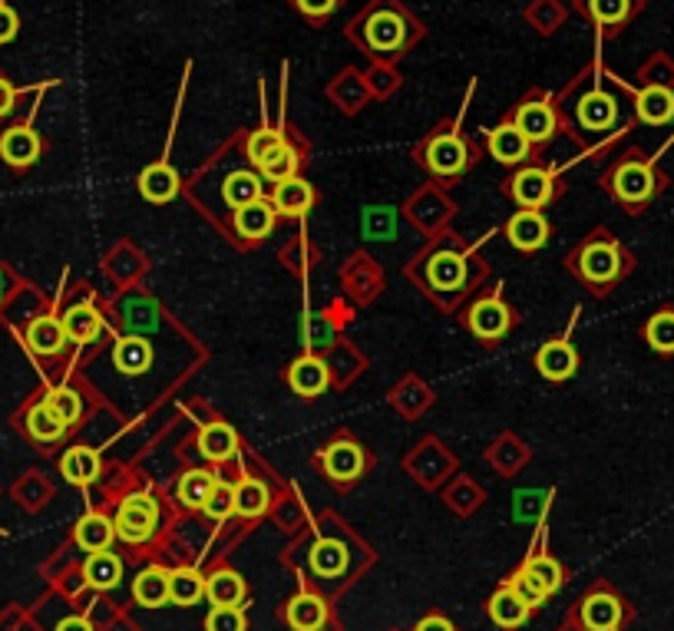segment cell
<instances>
[{"label": "cell", "instance_id": "cell-1", "mask_svg": "<svg viewBox=\"0 0 674 631\" xmlns=\"http://www.w3.org/2000/svg\"><path fill=\"white\" fill-rule=\"evenodd\" d=\"M357 31H361V44L380 57H394L413 44V34L420 37V24H413L394 4H377L374 11H367L357 21Z\"/></svg>", "mask_w": 674, "mask_h": 631}, {"label": "cell", "instance_id": "cell-2", "mask_svg": "<svg viewBox=\"0 0 674 631\" xmlns=\"http://www.w3.org/2000/svg\"><path fill=\"white\" fill-rule=\"evenodd\" d=\"M631 268V258L625 255V248L611 239V235H605V232H598L592 242H585L582 248H578V258H575V272L582 275V281L585 285H592V288H611L625 272Z\"/></svg>", "mask_w": 674, "mask_h": 631}, {"label": "cell", "instance_id": "cell-3", "mask_svg": "<svg viewBox=\"0 0 674 631\" xmlns=\"http://www.w3.org/2000/svg\"><path fill=\"white\" fill-rule=\"evenodd\" d=\"M661 176H658V169L644 159V156H625L611 173H608V179H605V186H608V192L625 206V209H644L651 199H654V192L661 189Z\"/></svg>", "mask_w": 674, "mask_h": 631}, {"label": "cell", "instance_id": "cell-4", "mask_svg": "<svg viewBox=\"0 0 674 631\" xmlns=\"http://www.w3.org/2000/svg\"><path fill=\"white\" fill-rule=\"evenodd\" d=\"M509 585L522 595V601L529 608H535L539 601H545L549 595H555L562 588V565L552 555H532L512 578Z\"/></svg>", "mask_w": 674, "mask_h": 631}, {"label": "cell", "instance_id": "cell-5", "mask_svg": "<svg viewBox=\"0 0 674 631\" xmlns=\"http://www.w3.org/2000/svg\"><path fill=\"white\" fill-rule=\"evenodd\" d=\"M113 525H117V535L123 542L140 545V542L153 539V532L159 525V502L150 492H133L120 502Z\"/></svg>", "mask_w": 674, "mask_h": 631}, {"label": "cell", "instance_id": "cell-6", "mask_svg": "<svg viewBox=\"0 0 674 631\" xmlns=\"http://www.w3.org/2000/svg\"><path fill=\"white\" fill-rule=\"evenodd\" d=\"M420 156L437 179H453L469 166V150L456 133H437L433 140H427Z\"/></svg>", "mask_w": 674, "mask_h": 631}, {"label": "cell", "instance_id": "cell-7", "mask_svg": "<svg viewBox=\"0 0 674 631\" xmlns=\"http://www.w3.org/2000/svg\"><path fill=\"white\" fill-rule=\"evenodd\" d=\"M512 123L519 126V133L529 143H549L555 136V130H559V113L545 97H529L526 103L516 107Z\"/></svg>", "mask_w": 674, "mask_h": 631}, {"label": "cell", "instance_id": "cell-8", "mask_svg": "<svg viewBox=\"0 0 674 631\" xmlns=\"http://www.w3.org/2000/svg\"><path fill=\"white\" fill-rule=\"evenodd\" d=\"M575 123L585 133H608L618 123V100L611 93H605L601 87H592L575 103Z\"/></svg>", "mask_w": 674, "mask_h": 631}, {"label": "cell", "instance_id": "cell-9", "mask_svg": "<svg viewBox=\"0 0 674 631\" xmlns=\"http://www.w3.org/2000/svg\"><path fill=\"white\" fill-rule=\"evenodd\" d=\"M509 196L516 199L519 209H542L555 196V179H552V173H545L539 166H529V169H522V173H516L509 179Z\"/></svg>", "mask_w": 674, "mask_h": 631}, {"label": "cell", "instance_id": "cell-10", "mask_svg": "<svg viewBox=\"0 0 674 631\" xmlns=\"http://www.w3.org/2000/svg\"><path fill=\"white\" fill-rule=\"evenodd\" d=\"M466 324L469 331L479 337V341H499L506 337V331L512 328V311L493 295V298H479L469 314H466Z\"/></svg>", "mask_w": 674, "mask_h": 631}, {"label": "cell", "instance_id": "cell-11", "mask_svg": "<svg viewBox=\"0 0 674 631\" xmlns=\"http://www.w3.org/2000/svg\"><path fill=\"white\" fill-rule=\"evenodd\" d=\"M641 8H644V0H582V11L605 34H618L628 21L638 18Z\"/></svg>", "mask_w": 674, "mask_h": 631}, {"label": "cell", "instance_id": "cell-12", "mask_svg": "<svg viewBox=\"0 0 674 631\" xmlns=\"http://www.w3.org/2000/svg\"><path fill=\"white\" fill-rule=\"evenodd\" d=\"M506 239L519 252H535V248H542L549 242V222H545V215L539 209H519L506 222Z\"/></svg>", "mask_w": 674, "mask_h": 631}, {"label": "cell", "instance_id": "cell-13", "mask_svg": "<svg viewBox=\"0 0 674 631\" xmlns=\"http://www.w3.org/2000/svg\"><path fill=\"white\" fill-rule=\"evenodd\" d=\"M321 466L331 479L351 483L364 473V450L354 440H334L331 446L321 450Z\"/></svg>", "mask_w": 674, "mask_h": 631}, {"label": "cell", "instance_id": "cell-14", "mask_svg": "<svg viewBox=\"0 0 674 631\" xmlns=\"http://www.w3.org/2000/svg\"><path fill=\"white\" fill-rule=\"evenodd\" d=\"M41 153H44V143L31 126H14V130H8L4 136H0V159H4L8 166H14V169L34 166L41 159Z\"/></svg>", "mask_w": 674, "mask_h": 631}, {"label": "cell", "instance_id": "cell-15", "mask_svg": "<svg viewBox=\"0 0 674 631\" xmlns=\"http://www.w3.org/2000/svg\"><path fill=\"white\" fill-rule=\"evenodd\" d=\"M288 384H291V390H295L298 397L314 400V397H321V394L328 390L331 370H328V364H324L321 357L305 354V357H298V361L288 367Z\"/></svg>", "mask_w": 674, "mask_h": 631}, {"label": "cell", "instance_id": "cell-16", "mask_svg": "<svg viewBox=\"0 0 674 631\" xmlns=\"http://www.w3.org/2000/svg\"><path fill=\"white\" fill-rule=\"evenodd\" d=\"M621 618H625V605L611 591H592L582 601V624L588 631H618Z\"/></svg>", "mask_w": 674, "mask_h": 631}, {"label": "cell", "instance_id": "cell-17", "mask_svg": "<svg viewBox=\"0 0 674 631\" xmlns=\"http://www.w3.org/2000/svg\"><path fill=\"white\" fill-rule=\"evenodd\" d=\"M486 146L493 153V159L506 163V166H516V163H526L529 153H532V143L519 133V126L509 120V123H499L496 130L486 133Z\"/></svg>", "mask_w": 674, "mask_h": 631}, {"label": "cell", "instance_id": "cell-18", "mask_svg": "<svg viewBox=\"0 0 674 631\" xmlns=\"http://www.w3.org/2000/svg\"><path fill=\"white\" fill-rule=\"evenodd\" d=\"M535 370L545 377V380H568L575 370H578V354H575V347L562 337V341H549V344H542L539 347V354H535Z\"/></svg>", "mask_w": 674, "mask_h": 631}, {"label": "cell", "instance_id": "cell-19", "mask_svg": "<svg viewBox=\"0 0 674 631\" xmlns=\"http://www.w3.org/2000/svg\"><path fill=\"white\" fill-rule=\"evenodd\" d=\"M634 117L644 126H667L674 120V90L671 87H641L634 93Z\"/></svg>", "mask_w": 674, "mask_h": 631}, {"label": "cell", "instance_id": "cell-20", "mask_svg": "<svg viewBox=\"0 0 674 631\" xmlns=\"http://www.w3.org/2000/svg\"><path fill=\"white\" fill-rule=\"evenodd\" d=\"M275 219H278L275 206H272V202H265V199H258V202H248V206L235 209L232 225H235V232H239L245 242H262V239H268V235H272Z\"/></svg>", "mask_w": 674, "mask_h": 631}, {"label": "cell", "instance_id": "cell-21", "mask_svg": "<svg viewBox=\"0 0 674 631\" xmlns=\"http://www.w3.org/2000/svg\"><path fill=\"white\" fill-rule=\"evenodd\" d=\"M140 196L153 206H166L179 196V176L169 163H156L140 176Z\"/></svg>", "mask_w": 674, "mask_h": 631}, {"label": "cell", "instance_id": "cell-22", "mask_svg": "<svg viewBox=\"0 0 674 631\" xmlns=\"http://www.w3.org/2000/svg\"><path fill=\"white\" fill-rule=\"evenodd\" d=\"M285 618L295 631H321V624L328 621V605L321 595L301 591L285 605Z\"/></svg>", "mask_w": 674, "mask_h": 631}, {"label": "cell", "instance_id": "cell-23", "mask_svg": "<svg viewBox=\"0 0 674 631\" xmlns=\"http://www.w3.org/2000/svg\"><path fill=\"white\" fill-rule=\"evenodd\" d=\"M67 331H64V321L54 318V314H44V318H34L27 324V344L34 354H44V357H54L67 347Z\"/></svg>", "mask_w": 674, "mask_h": 631}, {"label": "cell", "instance_id": "cell-24", "mask_svg": "<svg viewBox=\"0 0 674 631\" xmlns=\"http://www.w3.org/2000/svg\"><path fill=\"white\" fill-rule=\"evenodd\" d=\"M272 206H275L278 215H305L314 206V189L301 176H291V179L275 186Z\"/></svg>", "mask_w": 674, "mask_h": 631}, {"label": "cell", "instance_id": "cell-25", "mask_svg": "<svg viewBox=\"0 0 674 631\" xmlns=\"http://www.w3.org/2000/svg\"><path fill=\"white\" fill-rule=\"evenodd\" d=\"M100 453L90 450V446H70L60 460V473L67 476V483L74 486H90L93 479H100Z\"/></svg>", "mask_w": 674, "mask_h": 631}, {"label": "cell", "instance_id": "cell-26", "mask_svg": "<svg viewBox=\"0 0 674 631\" xmlns=\"http://www.w3.org/2000/svg\"><path fill=\"white\" fill-rule=\"evenodd\" d=\"M206 595L212 608H239L245 601V578L232 568H219L206 578Z\"/></svg>", "mask_w": 674, "mask_h": 631}, {"label": "cell", "instance_id": "cell-27", "mask_svg": "<svg viewBox=\"0 0 674 631\" xmlns=\"http://www.w3.org/2000/svg\"><path fill=\"white\" fill-rule=\"evenodd\" d=\"M427 281L437 288V291H453L466 281V262L463 255L456 252H437L430 262H427Z\"/></svg>", "mask_w": 674, "mask_h": 631}, {"label": "cell", "instance_id": "cell-28", "mask_svg": "<svg viewBox=\"0 0 674 631\" xmlns=\"http://www.w3.org/2000/svg\"><path fill=\"white\" fill-rule=\"evenodd\" d=\"M199 453L212 463H225L232 456H239V433L229 423H209L199 433Z\"/></svg>", "mask_w": 674, "mask_h": 631}, {"label": "cell", "instance_id": "cell-29", "mask_svg": "<svg viewBox=\"0 0 674 631\" xmlns=\"http://www.w3.org/2000/svg\"><path fill=\"white\" fill-rule=\"evenodd\" d=\"M84 578L100 588V591H110L123 582V562L117 552L103 549V552H90V558L84 562Z\"/></svg>", "mask_w": 674, "mask_h": 631}, {"label": "cell", "instance_id": "cell-30", "mask_svg": "<svg viewBox=\"0 0 674 631\" xmlns=\"http://www.w3.org/2000/svg\"><path fill=\"white\" fill-rule=\"evenodd\" d=\"M113 539H117V525L103 512H90L77 522V545L84 552H103L113 545Z\"/></svg>", "mask_w": 674, "mask_h": 631}, {"label": "cell", "instance_id": "cell-31", "mask_svg": "<svg viewBox=\"0 0 674 631\" xmlns=\"http://www.w3.org/2000/svg\"><path fill=\"white\" fill-rule=\"evenodd\" d=\"M133 595L143 608H159L169 601V572L163 565H150L136 575Z\"/></svg>", "mask_w": 674, "mask_h": 631}, {"label": "cell", "instance_id": "cell-32", "mask_svg": "<svg viewBox=\"0 0 674 631\" xmlns=\"http://www.w3.org/2000/svg\"><path fill=\"white\" fill-rule=\"evenodd\" d=\"M489 618L502 628H519L529 618V605L522 601V595L512 585H502L493 598H489Z\"/></svg>", "mask_w": 674, "mask_h": 631}, {"label": "cell", "instance_id": "cell-33", "mask_svg": "<svg viewBox=\"0 0 674 631\" xmlns=\"http://www.w3.org/2000/svg\"><path fill=\"white\" fill-rule=\"evenodd\" d=\"M60 321H64L67 337L77 341V344H87V341L100 337V331H103V318H100V311L90 308V305H74V308H67V314H64Z\"/></svg>", "mask_w": 674, "mask_h": 631}, {"label": "cell", "instance_id": "cell-34", "mask_svg": "<svg viewBox=\"0 0 674 631\" xmlns=\"http://www.w3.org/2000/svg\"><path fill=\"white\" fill-rule=\"evenodd\" d=\"M24 427H27V433H31L37 443H57V440H64V433H67V423L51 410L47 400H41V403H34V407L27 410Z\"/></svg>", "mask_w": 674, "mask_h": 631}, {"label": "cell", "instance_id": "cell-35", "mask_svg": "<svg viewBox=\"0 0 674 631\" xmlns=\"http://www.w3.org/2000/svg\"><path fill=\"white\" fill-rule=\"evenodd\" d=\"M268 506H272V492H268V486L262 479L248 476V479L235 483V512L239 516L258 519V516L268 512Z\"/></svg>", "mask_w": 674, "mask_h": 631}, {"label": "cell", "instance_id": "cell-36", "mask_svg": "<svg viewBox=\"0 0 674 631\" xmlns=\"http://www.w3.org/2000/svg\"><path fill=\"white\" fill-rule=\"evenodd\" d=\"M311 568L321 578H338L347 568V549L338 539H318L311 545Z\"/></svg>", "mask_w": 674, "mask_h": 631}, {"label": "cell", "instance_id": "cell-37", "mask_svg": "<svg viewBox=\"0 0 674 631\" xmlns=\"http://www.w3.org/2000/svg\"><path fill=\"white\" fill-rule=\"evenodd\" d=\"M216 486H219V473H212V469H189L179 479V499L189 509H202Z\"/></svg>", "mask_w": 674, "mask_h": 631}, {"label": "cell", "instance_id": "cell-38", "mask_svg": "<svg viewBox=\"0 0 674 631\" xmlns=\"http://www.w3.org/2000/svg\"><path fill=\"white\" fill-rule=\"evenodd\" d=\"M113 361L123 374H143L153 364V347L143 337H120L113 347Z\"/></svg>", "mask_w": 674, "mask_h": 631}, {"label": "cell", "instance_id": "cell-39", "mask_svg": "<svg viewBox=\"0 0 674 631\" xmlns=\"http://www.w3.org/2000/svg\"><path fill=\"white\" fill-rule=\"evenodd\" d=\"M298 166H301V153H298L291 143H281L278 150H272V153L265 156V163H262L258 169H262V176H265L268 182L278 186V182L298 176Z\"/></svg>", "mask_w": 674, "mask_h": 631}, {"label": "cell", "instance_id": "cell-40", "mask_svg": "<svg viewBox=\"0 0 674 631\" xmlns=\"http://www.w3.org/2000/svg\"><path fill=\"white\" fill-rule=\"evenodd\" d=\"M644 341L654 354H674V311H654L648 321H644Z\"/></svg>", "mask_w": 674, "mask_h": 631}, {"label": "cell", "instance_id": "cell-41", "mask_svg": "<svg viewBox=\"0 0 674 631\" xmlns=\"http://www.w3.org/2000/svg\"><path fill=\"white\" fill-rule=\"evenodd\" d=\"M206 595V578L196 568H176L169 572V601L176 605H196Z\"/></svg>", "mask_w": 674, "mask_h": 631}, {"label": "cell", "instance_id": "cell-42", "mask_svg": "<svg viewBox=\"0 0 674 631\" xmlns=\"http://www.w3.org/2000/svg\"><path fill=\"white\" fill-rule=\"evenodd\" d=\"M222 196H225V202L232 206V209H242V206H248V202H258L262 199V179L255 176V173H232L229 179H225V186H222Z\"/></svg>", "mask_w": 674, "mask_h": 631}, {"label": "cell", "instance_id": "cell-43", "mask_svg": "<svg viewBox=\"0 0 674 631\" xmlns=\"http://www.w3.org/2000/svg\"><path fill=\"white\" fill-rule=\"evenodd\" d=\"M44 400L51 403V410H54L67 427H74V423L80 420V413H84V400H80V394H77L74 387H54Z\"/></svg>", "mask_w": 674, "mask_h": 631}, {"label": "cell", "instance_id": "cell-44", "mask_svg": "<svg viewBox=\"0 0 674 631\" xmlns=\"http://www.w3.org/2000/svg\"><path fill=\"white\" fill-rule=\"evenodd\" d=\"M281 143H288V140H285V133H281V130H275V126H265V130L252 133V136H248V143H245L248 163H252V166H262V163H265V156H268L272 150H278Z\"/></svg>", "mask_w": 674, "mask_h": 631}, {"label": "cell", "instance_id": "cell-45", "mask_svg": "<svg viewBox=\"0 0 674 631\" xmlns=\"http://www.w3.org/2000/svg\"><path fill=\"white\" fill-rule=\"evenodd\" d=\"M202 509H206V516L216 519V522L229 519V516L235 512V486H229V483L219 479V486L212 489V496H209V502H206Z\"/></svg>", "mask_w": 674, "mask_h": 631}, {"label": "cell", "instance_id": "cell-46", "mask_svg": "<svg viewBox=\"0 0 674 631\" xmlns=\"http://www.w3.org/2000/svg\"><path fill=\"white\" fill-rule=\"evenodd\" d=\"M206 631H245L242 608H212L206 618Z\"/></svg>", "mask_w": 674, "mask_h": 631}, {"label": "cell", "instance_id": "cell-47", "mask_svg": "<svg viewBox=\"0 0 674 631\" xmlns=\"http://www.w3.org/2000/svg\"><path fill=\"white\" fill-rule=\"evenodd\" d=\"M291 4L301 18H308L311 24H321L341 8V0H291Z\"/></svg>", "mask_w": 674, "mask_h": 631}, {"label": "cell", "instance_id": "cell-48", "mask_svg": "<svg viewBox=\"0 0 674 631\" xmlns=\"http://www.w3.org/2000/svg\"><path fill=\"white\" fill-rule=\"evenodd\" d=\"M644 87H671L674 90V64L667 57H654L648 67H644Z\"/></svg>", "mask_w": 674, "mask_h": 631}, {"label": "cell", "instance_id": "cell-49", "mask_svg": "<svg viewBox=\"0 0 674 631\" xmlns=\"http://www.w3.org/2000/svg\"><path fill=\"white\" fill-rule=\"evenodd\" d=\"M18 31H21V18L8 4H0V44H11Z\"/></svg>", "mask_w": 674, "mask_h": 631}, {"label": "cell", "instance_id": "cell-50", "mask_svg": "<svg viewBox=\"0 0 674 631\" xmlns=\"http://www.w3.org/2000/svg\"><path fill=\"white\" fill-rule=\"evenodd\" d=\"M14 103H18V90L0 77V117H8L14 110Z\"/></svg>", "mask_w": 674, "mask_h": 631}, {"label": "cell", "instance_id": "cell-51", "mask_svg": "<svg viewBox=\"0 0 674 631\" xmlns=\"http://www.w3.org/2000/svg\"><path fill=\"white\" fill-rule=\"evenodd\" d=\"M417 631H456L443 615H430V618H423L420 624H417Z\"/></svg>", "mask_w": 674, "mask_h": 631}, {"label": "cell", "instance_id": "cell-52", "mask_svg": "<svg viewBox=\"0 0 674 631\" xmlns=\"http://www.w3.org/2000/svg\"><path fill=\"white\" fill-rule=\"evenodd\" d=\"M57 631H93V624L87 618H80V615H70V618H64L57 624Z\"/></svg>", "mask_w": 674, "mask_h": 631}]
</instances>
